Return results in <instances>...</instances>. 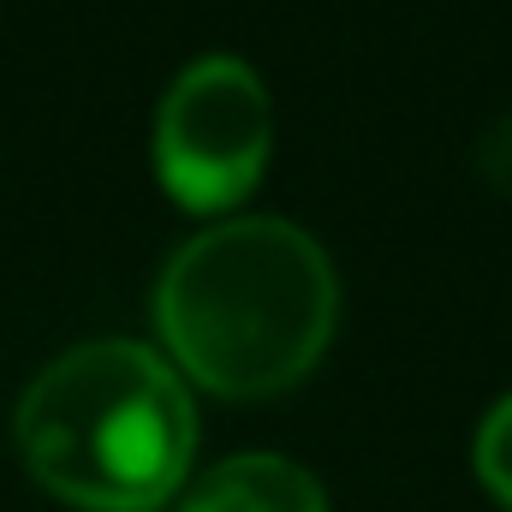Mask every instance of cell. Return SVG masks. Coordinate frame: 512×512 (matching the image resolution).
I'll use <instances>...</instances> for the list:
<instances>
[{"mask_svg":"<svg viewBox=\"0 0 512 512\" xmlns=\"http://www.w3.org/2000/svg\"><path fill=\"white\" fill-rule=\"evenodd\" d=\"M477 167H483V173L512 197V114L501 120V126L483 131V143H477Z\"/></svg>","mask_w":512,"mask_h":512,"instance_id":"8992f818","label":"cell"},{"mask_svg":"<svg viewBox=\"0 0 512 512\" xmlns=\"http://www.w3.org/2000/svg\"><path fill=\"white\" fill-rule=\"evenodd\" d=\"M274 102L239 54L191 60L155 108V167L185 209H227L262 179Z\"/></svg>","mask_w":512,"mask_h":512,"instance_id":"3957f363","label":"cell"},{"mask_svg":"<svg viewBox=\"0 0 512 512\" xmlns=\"http://www.w3.org/2000/svg\"><path fill=\"white\" fill-rule=\"evenodd\" d=\"M12 435L36 483L60 501L149 512L191 471L197 411L161 352L137 340H84L30 376Z\"/></svg>","mask_w":512,"mask_h":512,"instance_id":"7a4b0ae2","label":"cell"},{"mask_svg":"<svg viewBox=\"0 0 512 512\" xmlns=\"http://www.w3.org/2000/svg\"><path fill=\"white\" fill-rule=\"evenodd\" d=\"M471 453H477V477L512 507V393L489 405V417H483Z\"/></svg>","mask_w":512,"mask_h":512,"instance_id":"5b68a950","label":"cell"},{"mask_svg":"<svg viewBox=\"0 0 512 512\" xmlns=\"http://www.w3.org/2000/svg\"><path fill=\"white\" fill-rule=\"evenodd\" d=\"M179 512H328V489L280 453H233L203 471Z\"/></svg>","mask_w":512,"mask_h":512,"instance_id":"277c9868","label":"cell"},{"mask_svg":"<svg viewBox=\"0 0 512 512\" xmlns=\"http://www.w3.org/2000/svg\"><path fill=\"white\" fill-rule=\"evenodd\" d=\"M155 322L185 376L227 399H256L292 387L328 352L340 280L304 227L233 215L167 256Z\"/></svg>","mask_w":512,"mask_h":512,"instance_id":"6da1fadb","label":"cell"}]
</instances>
